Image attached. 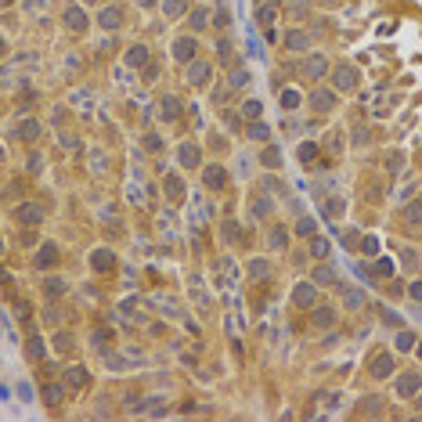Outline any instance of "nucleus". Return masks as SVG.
I'll use <instances>...</instances> for the list:
<instances>
[{
	"instance_id": "1",
	"label": "nucleus",
	"mask_w": 422,
	"mask_h": 422,
	"mask_svg": "<svg viewBox=\"0 0 422 422\" xmlns=\"http://www.w3.org/2000/svg\"><path fill=\"white\" fill-rule=\"evenodd\" d=\"M15 220H18V224H25V227H36L43 220V209L33 206V202H22V206L15 209Z\"/></svg>"
},
{
	"instance_id": "2",
	"label": "nucleus",
	"mask_w": 422,
	"mask_h": 422,
	"mask_svg": "<svg viewBox=\"0 0 422 422\" xmlns=\"http://www.w3.org/2000/svg\"><path fill=\"white\" fill-rule=\"evenodd\" d=\"M195 51H199V43L191 40V36H181V40L173 43V58H181V61H195Z\"/></svg>"
},
{
	"instance_id": "3",
	"label": "nucleus",
	"mask_w": 422,
	"mask_h": 422,
	"mask_svg": "<svg viewBox=\"0 0 422 422\" xmlns=\"http://www.w3.org/2000/svg\"><path fill=\"white\" fill-rule=\"evenodd\" d=\"M206 80H209V65H206V61H188V83L202 87Z\"/></svg>"
},
{
	"instance_id": "4",
	"label": "nucleus",
	"mask_w": 422,
	"mask_h": 422,
	"mask_svg": "<svg viewBox=\"0 0 422 422\" xmlns=\"http://www.w3.org/2000/svg\"><path fill=\"white\" fill-rule=\"evenodd\" d=\"M65 382H69V386H87V372H83V364H72V368L65 372Z\"/></svg>"
},
{
	"instance_id": "5",
	"label": "nucleus",
	"mask_w": 422,
	"mask_h": 422,
	"mask_svg": "<svg viewBox=\"0 0 422 422\" xmlns=\"http://www.w3.org/2000/svg\"><path fill=\"white\" fill-rule=\"evenodd\" d=\"M336 83L343 87V90H346V87H354V83H357V72H354L350 65H339V69H336Z\"/></svg>"
},
{
	"instance_id": "6",
	"label": "nucleus",
	"mask_w": 422,
	"mask_h": 422,
	"mask_svg": "<svg viewBox=\"0 0 422 422\" xmlns=\"http://www.w3.org/2000/svg\"><path fill=\"white\" fill-rule=\"evenodd\" d=\"M177 112H181V101H177V98H162V101H159V116H162V119H177Z\"/></svg>"
},
{
	"instance_id": "7",
	"label": "nucleus",
	"mask_w": 422,
	"mask_h": 422,
	"mask_svg": "<svg viewBox=\"0 0 422 422\" xmlns=\"http://www.w3.org/2000/svg\"><path fill=\"white\" fill-rule=\"evenodd\" d=\"M310 105H314V108H318V112H328V108H332V105H336V98H332V94H328V90H318V94H314V98H310Z\"/></svg>"
},
{
	"instance_id": "8",
	"label": "nucleus",
	"mask_w": 422,
	"mask_h": 422,
	"mask_svg": "<svg viewBox=\"0 0 422 422\" xmlns=\"http://www.w3.org/2000/svg\"><path fill=\"white\" fill-rule=\"evenodd\" d=\"M390 354H379V357H375V361H372V375H375V379H382V375H390Z\"/></svg>"
},
{
	"instance_id": "9",
	"label": "nucleus",
	"mask_w": 422,
	"mask_h": 422,
	"mask_svg": "<svg viewBox=\"0 0 422 422\" xmlns=\"http://www.w3.org/2000/svg\"><path fill=\"white\" fill-rule=\"evenodd\" d=\"M94 267H98V271H112V267H116V256L108 253V249H98V253H94Z\"/></svg>"
},
{
	"instance_id": "10",
	"label": "nucleus",
	"mask_w": 422,
	"mask_h": 422,
	"mask_svg": "<svg viewBox=\"0 0 422 422\" xmlns=\"http://www.w3.org/2000/svg\"><path fill=\"white\" fill-rule=\"evenodd\" d=\"M18 134H22L25 141H36V137H40V123H36V119H25V123H18Z\"/></svg>"
},
{
	"instance_id": "11",
	"label": "nucleus",
	"mask_w": 422,
	"mask_h": 422,
	"mask_svg": "<svg viewBox=\"0 0 422 422\" xmlns=\"http://www.w3.org/2000/svg\"><path fill=\"white\" fill-rule=\"evenodd\" d=\"M224 170H220V166H206V184L209 188H224Z\"/></svg>"
},
{
	"instance_id": "12",
	"label": "nucleus",
	"mask_w": 422,
	"mask_h": 422,
	"mask_svg": "<svg viewBox=\"0 0 422 422\" xmlns=\"http://www.w3.org/2000/svg\"><path fill=\"white\" fill-rule=\"evenodd\" d=\"M61 397H65V390H61L58 382H51V386H43V401H47V404H61Z\"/></svg>"
},
{
	"instance_id": "13",
	"label": "nucleus",
	"mask_w": 422,
	"mask_h": 422,
	"mask_svg": "<svg viewBox=\"0 0 422 422\" xmlns=\"http://www.w3.org/2000/svg\"><path fill=\"white\" fill-rule=\"evenodd\" d=\"M314 281H318V285H336L339 278H336L332 267H318V271H314Z\"/></svg>"
},
{
	"instance_id": "14",
	"label": "nucleus",
	"mask_w": 422,
	"mask_h": 422,
	"mask_svg": "<svg viewBox=\"0 0 422 422\" xmlns=\"http://www.w3.org/2000/svg\"><path fill=\"white\" fill-rule=\"evenodd\" d=\"M310 303H314V289L303 281V285L296 289V307H310Z\"/></svg>"
},
{
	"instance_id": "15",
	"label": "nucleus",
	"mask_w": 422,
	"mask_h": 422,
	"mask_svg": "<svg viewBox=\"0 0 422 422\" xmlns=\"http://www.w3.org/2000/svg\"><path fill=\"white\" fill-rule=\"evenodd\" d=\"M332 321H336V310H332V307H318L314 325H321V328H325V325H332Z\"/></svg>"
},
{
	"instance_id": "16",
	"label": "nucleus",
	"mask_w": 422,
	"mask_h": 422,
	"mask_svg": "<svg viewBox=\"0 0 422 422\" xmlns=\"http://www.w3.org/2000/svg\"><path fill=\"white\" fill-rule=\"evenodd\" d=\"M65 22H69V29H83V25H87V15H83V11H76V7H72V11L65 15Z\"/></svg>"
},
{
	"instance_id": "17",
	"label": "nucleus",
	"mask_w": 422,
	"mask_h": 422,
	"mask_svg": "<svg viewBox=\"0 0 422 422\" xmlns=\"http://www.w3.org/2000/svg\"><path fill=\"white\" fill-rule=\"evenodd\" d=\"M54 260H58V249H54V245H43L40 256H36V263H40V267H47V263H54Z\"/></svg>"
},
{
	"instance_id": "18",
	"label": "nucleus",
	"mask_w": 422,
	"mask_h": 422,
	"mask_svg": "<svg viewBox=\"0 0 422 422\" xmlns=\"http://www.w3.org/2000/svg\"><path fill=\"white\" fill-rule=\"evenodd\" d=\"M144 61H148V54H144V47H130V54H126V65H144Z\"/></svg>"
},
{
	"instance_id": "19",
	"label": "nucleus",
	"mask_w": 422,
	"mask_h": 422,
	"mask_svg": "<svg viewBox=\"0 0 422 422\" xmlns=\"http://www.w3.org/2000/svg\"><path fill=\"white\" fill-rule=\"evenodd\" d=\"M181 162H184V166H195L199 162V148L195 144H184V148H181Z\"/></svg>"
},
{
	"instance_id": "20",
	"label": "nucleus",
	"mask_w": 422,
	"mask_h": 422,
	"mask_svg": "<svg viewBox=\"0 0 422 422\" xmlns=\"http://www.w3.org/2000/svg\"><path fill=\"white\" fill-rule=\"evenodd\" d=\"M43 292H47V296H61V292H65V281L61 278H47L43 281Z\"/></svg>"
},
{
	"instance_id": "21",
	"label": "nucleus",
	"mask_w": 422,
	"mask_h": 422,
	"mask_svg": "<svg viewBox=\"0 0 422 422\" xmlns=\"http://www.w3.org/2000/svg\"><path fill=\"white\" fill-rule=\"evenodd\" d=\"M98 22H101L105 29H116V25H119V11H116V7H108V11H101V18H98Z\"/></svg>"
},
{
	"instance_id": "22",
	"label": "nucleus",
	"mask_w": 422,
	"mask_h": 422,
	"mask_svg": "<svg viewBox=\"0 0 422 422\" xmlns=\"http://www.w3.org/2000/svg\"><path fill=\"white\" fill-rule=\"evenodd\" d=\"M285 47H289V51H303V47H307V36H303V33H289Z\"/></svg>"
},
{
	"instance_id": "23",
	"label": "nucleus",
	"mask_w": 422,
	"mask_h": 422,
	"mask_svg": "<svg viewBox=\"0 0 422 422\" xmlns=\"http://www.w3.org/2000/svg\"><path fill=\"white\" fill-rule=\"evenodd\" d=\"M43 354H47L43 339H29V357H33V361H43Z\"/></svg>"
},
{
	"instance_id": "24",
	"label": "nucleus",
	"mask_w": 422,
	"mask_h": 422,
	"mask_svg": "<svg viewBox=\"0 0 422 422\" xmlns=\"http://www.w3.org/2000/svg\"><path fill=\"white\" fill-rule=\"evenodd\" d=\"M325 69H328V65H325V58H310V61H307V72H310L314 80H318V76H325Z\"/></svg>"
},
{
	"instance_id": "25",
	"label": "nucleus",
	"mask_w": 422,
	"mask_h": 422,
	"mask_svg": "<svg viewBox=\"0 0 422 422\" xmlns=\"http://www.w3.org/2000/svg\"><path fill=\"white\" fill-rule=\"evenodd\" d=\"M249 274H253V278H267V274H271V263L253 260V263H249Z\"/></svg>"
},
{
	"instance_id": "26",
	"label": "nucleus",
	"mask_w": 422,
	"mask_h": 422,
	"mask_svg": "<svg viewBox=\"0 0 422 422\" xmlns=\"http://www.w3.org/2000/svg\"><path fill=\"white\" fill-rule=\"evenodd\" d=\"M415 386H419V379H415V375H404V379L397 382V390L404 393V397H408V393H415Z\"/></svg>"
},
{
	"instance_id": "27",
	"label": "nucleus",
	"mask_w": 422,
	"mask_h": 422,
	"mask_svg": "<svg viewBox=\"0 0 422 422\" xmlns=\"http://www.w3.org/2000/svg\"><path fill=\"white\" fill-rule=\"evenodd\" d=\"M310 253L314 256H328V242L325 238H314V242H310Z\"/></svg>"
},
{
	"instance_id": "28",
	"label": "nucleus",
	"mask_w": 422,
	"mask_h": 422,
	"mask_svg": "<svg viewBox=\"0 0 422 422\" xmlns=\"http://www.w3.org/2000/svg\"><path fill=\"white\" fill-rule=\"evenodd\" d=\"M191 296H195V303H199V307L206 303V292H202V285H199V278H191Z\"/></svg>"
},
{
	"instance_id": "29",
	"label": "nucleus",
	"mask_w": 422,
	"mask_h": 422,
	"mask_svg": "<svg viewBox=\"0 0 422 422\" xmlns=\"http://www.w3.org/2000/svg\"><path fill=\"white\" fill-rule=\"evenodd\" d=\"M245 80H249V72H245V69H235L231 72V87H245Z\"/></svg>"
},
{
	"instance_id": "30",
	"label": "nucleus",
	"mask_w": 422,
	"mask_h": 422,
	"mask_svg": "<svg viewBox=\"0 0 422 422\" xmlns=\"http://www.w3.org/2000/svg\"><path fill=\"white\" fill-rule=\"evenodd\" d=\"M242 116H245V119H249V116L256 119V116H260V101H245V105H242Z\"/></svg>"
},
{
	"instance_id": "31",
	"label": "nucleus",
	"mask_w": 422,
	"mask_h": 422,
	"mask_svg": "<svg viewBox=\"0 0 422 422\" xmlns=\"http://www.w3.org/2000/svg\"><path fill=\"white\" fill-rule=\"evenodd\" d=\"M296 231H300V235H314V220H310V217H303V220L296 224Z\"/></svg>"
},
{
	"instance_id": "32",
	"label": "nucleus",
	"mask_w": 422,
	"mask_h": 422,
	"mask_svg": "<svg viewBox=\"0 0 422 422\" xmlns=\"http://www.w3.org/2000/svg\"><path fill=\"white\" fill-rule=\"evenodd\" d=\"M281 101H285V108H296V105H300V94H296V90H285V94H281Z\"/></svg>"
},
{
	"instance_id": "33",
	"label": "nucleus",
	"mask_w": 422,
	"mask_h": 422,
	"mask_svg": "<svg viewBox=\"0 0 422 422\" xmlns=\"http://www.w3.org/2000/svg\"><path fill=\"white\" fill-rule=\"evenodd\" d=\"M249 137H256V141H263V137H267V126H263V123H253V126H249Z\"/></svg>"
},
{
	"instance_id": "34",
	"label": "nucleus",
	"mask_w": 422,
	"mask_h": 422,
	"mask_svg": "<svg viewBox=\"0 0 422 422\" xmlns=\"http://www.w3.org/2000/svg\"><path fill=\"white\" fill-rule=\"evenodd\" d=\"M166 191H170V199H177L181 195V181L177 177H166Z\"/></svg>"
},
{
	"instance_id": "35",
	"label": "nucleus",
	"mask_w": 422,
	"mask_h": 422,
	"mask_svg": "<svg viewBox=\"0 0 422 422\" xmlns=\"http://www.w3.org/2000/svg\"><path fill=\"white\" fill-rule=\"evenodd\" d=\"M184 11V0H166V15H181Z\"/></svg>"
},
{
	"instance_id": "36",
	"label": "nucleus",
	"mask_w": 422,
	"mask_h": 422,
	"mask_svg": "<svg viewBox=\"0 0 422 422\" xmlns=\"http://www.w3.org/2000/svg\"><path fill=\"white\" fill-rule=\"evenodd\" d=\"M263 162H267V166H278V162H281V155L274 152V148H267V152H263Z\"/></svg>"
},
{
	"instance_id": "37",
	"label": "nucleus",
	"mask_w": 422,
	"mask_h": 422,
	"mask_svg": "<svg viewBox=\"0 0 422 422\" xmlns=\"http://www.w3.org/2000/svg\"><path fill=\"white\" fill-rule=\"evenodd\" d=\"M314 155H318V148H314V144H303V148H300V159H303V162H310Z\"/></svg>"
},
{
	"instance_id": "38",
	"label": "nucleus",
	"mask_w": 422,
	"mask_h": 422,
	"mask_svg": "<svg viewBox=\"0 0 422 422\" xmlns=\"http://www.w3.org/2000/svg\"><path fill=\"white\" fill-rule=\"evenodd\" d=\"M361 303H364L361 292H346V307H361Z\"/></svg>"
},
{
	"instance_id": "39",
	"label": "nucleus",
	"mask_w": 422,
	"mask_h": 422,
	"mask_svg": "<svg viewBox=\"0 0 422 422\" xmlns=\"http://www.w3.org/2000/svg\"><path fill=\"white\" fill-rule=\"evenodd\" d=\"M18 397H22V401H33V386H29V382H18Z\"/></svg>"
},
{
	"instance_id": "40",
	"label": "nucleus",
	"mask_w": 422,
	"mask_h": 422,
	"mask_svg": "<svg viewBox=\"0 0 422 422\" xmlns=\"http://www.w3.org/2000/svg\"><path fill=\"white\" fill-rule=\"evenodd\" d=\"M15 314L22 318V321H29V303H25V300H22V303H15Z\"/></svg>"
},
{
	"instance_id": "41",
	"label": "nucleus",
	"mask_w": 422,
	"mask_h": 422,
	"mask_svg": "<svg viewBox=\"0 0 422 422\" xmlns=\"http://www.w3.org/2000/svg\"><path fill=\"white\" fill-rule=\"evenodd\" d=\"M191 25H206V11H195V15H191Z\"/></svg>"
},
{
	"instance_id": "42",
	"label": "nucleus",
	"mask_w": 422,
	"mask_h": 422,
	"mask_svg": "<svg viewBox=\"0 0 422 422\" xmlns=\"http://www.w3.org/2000/svg\"><path fill=\"white\" fill-rule=\"evenodd\" d=\"M0 58H4V40H0Z\"/></svg>"
},
{
	"instance_id": "43",
	"label": "nucleus",
	"mask_w": 422,
	"mask_h": 422,
	"mask_svg": "<svg viewBox=\"0 0 422 422\" xmlns=\"http://www.w3.org/2000/svg\"><path fill=\"white\" fill-rule=\"evenodd\" d=\"M7 4H11V0H0V7H7Z\"/></svg>"
},
{
	"instance_id": "44",
	"label": "nucleus",
	"mask_w": 422,
	"mask_h": 422,
	"mask_svg": "<svg viewBox=\"0 0 422 422\" xmlns=\"http://www.w3.org/2000/svg\"><path fill=\"white\" fill-rule=\"evenodd\" d=\"M0 159H4V152H0Z\"/></svg>"
}]
</instances>
